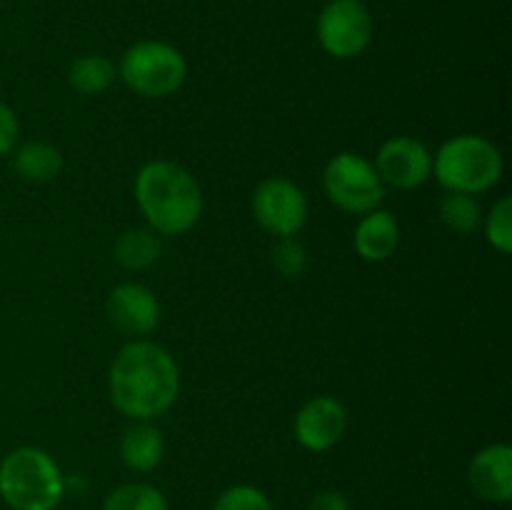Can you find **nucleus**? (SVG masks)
<instances>
[{
  "instance_id": "ddd939ff",
  "label": "nucleus",
  "mask_w": 512,
  "mask_h": 510,
  "mask_svg": "<svg viewBox=\"0 0 512 510\" xmlns=\"http://www.w3.org/2000/svg\"><path fill=\"white\" fill-rule=\"evenodd\" d=\"M400 245V225L390 210L375 208L358 220L353 233V248L365 263H385Z\"/></svg>"
},
{
  "instance_id": "39448f33",
  "label": "nucleus",
  "mask_w": 512,
  "mask_h": 510,
  "mask_svg": "<svg viewBox=\"0 0 512 510\" xmlns=\"http://www.w3.org/2000/svg\"><path fill=\"white\" fill-rule=\"evenodd\" d=\"M118 75L140 98L160 100L183 88L188 63L175 45L163 40H138L120 58Z\"/></svg>"
},
{
  "instance_id": "7ed1b4c3",
  "label": "nucleus",
  "mask_w": 512,
  "mask_h": 510,
  "mask_svg": "<svg viewBox=\"0 0 512 510\" xmlns=\"http://www.w3.org/2000/svg\"><path fill=\"white\" fill-rule=\"evenodd\" d=\"M63 495V473L43 448L20 445L0 460V498L8 508L55 510Z\"/></svg>"
},
{
  "instance_id": "9d476101",
  "label": "nucleus",
  "mask_w": 512,
  "mask_h": 510,
  "mask_svg": "<svg viewBox=\"0 0 512 510\" xmlns=\"http://www.w3.org/2000/svg\"><path fill=\"white\" fill-rule=\"evenodd\" d=\"M105 315L118 333L130 340H140L155 333L163 318V308L148 285L120 283L105 300Z\"/></svg>"
},
{
  "instance_id": "4be33fe9",
  "label": "nucleus",
  "mask_w": 512,
  "mask_h": 510,
  "mask_svg": "<svg viewBox=\"0 0 512 510\" xmlns=\"http://www.w3.org/2000/svg\"><path fill=\"white\" fill-rule=\"evenodd\" d=\"M273 265L283 278H298L308 268V253L298 238H278L273 248Z\"/></svg>"
},
{
  "instance_id": "412c9836",
  "label": "nucleus",
  "mask_w": 512,
  "mask_h": 510,
  "mask_svg": "<svg viewBox=\"0 0 512 510\" xmlns=\"http://www.w3.org/2000/svg\"><path fill=\"white\" fill-rule=\"evenodd\" d=\"M213 510H273V503L260 488L240 483L225 488L213 503Z\"/></svg>"
},
{
  "instance_id": "b1692460",
  "label": "nucleus",
  "mask_w": 512,
  "mask_h": 510,
  "mask_svg": "<svg viewBox=\"0 0 512 510\" xmlns=\"http://www.w3.org/2000/svg\"><path fill=\"white\" fill-rule=\"evenodd\" d=\"M305 510H350V500L338 490H323V493L310 498Z\"/></svg>"
},
{
  "instance_id": "f8f14e48",
  "label": "nucleus",
  "mask_w": 512,
  "mask_h": 510,
  "mask_svg": "<svg viewBox=\"0 0 512 510\" xmlns=\"http://www.w3.org/2000/svg\"><path fill=\"white\" fill-rule=\"evenodd\" d=\"M468 485L480 500L503 505L512 498V448L493 443L480 448L468 463Z\"/></svg>"
},
{
  "instance_id": "4468645a",
  "label": "nucleus",
  "mask_w": 512,
  "mask_h": 510,
  "mask_svg": "<svg viewBox=\"0 0 512 510\" xmlns=\"http://www.w3.org/2000/svg\"><path fill=\"white\" fill-rule=\"evenodd\" d=\"M165 458L163 430L153 420H133L120 438V460L135 473H150Z\"/></svg>"
},
{
  "instance_id": "dca6fc26",
  "label": "nucleus",
  "mask_w": 512,
  "mask_h": 510,
  "mask_svg": "<svg viewBox=\"0 0 512 510\" xmlns=\"http://www.w3.org/2000/svg\"><path fill=\"white\" fill-rule=\"evenodd\" d=\"M113 255L125 270H145L163 255V240L150 228H130L118 235Z\"/></svg>"
},
{
  "instance_id": "6ab92c4d",
  "label": "nucleus",
  "mask_w": 512,
  "mask_h": 510,
  "mask_svg": "<svg viewBox=\"0 0 512 510\" xmlns=\"http://www.w3.org/2000/svg\"><path fill=\"white\" fill-rule=\"evenodd\" d=\"M103 510H168V498L150 483H125L105 495Z\"/></svg>"
},
{
  "instance_id": "423d86ee",
  "label": "nucleus",
  "mask_w": 512,
  "mask_h": 510,
  "mask_svg": "<svg viewBox=\"0 0 512 510\" xmlns=\"http://www.w3.org/2000/svg\"><path fill=\"white\" fill-rule=\"evenodd\" d=\"M323 190L335 208L365 215L380 208L385 185L373 168V160L358 153H338L325 163Z\"/></svg>"
},
{
  "instance_id": "f03ea898",
  "label": "nucleus",
  "mask_w": 512,
  "mask_h": 510,
  "mask_svg": "<svg viewBox=\"0 0 512 510\" xmlns=\"http://www.w3.org/2000/svg\"><path fill=\"white\" fill-rule=\"evenodd\" d=\"M135 203L158 235L178 238L193 230L203 215V190L188 168L173 160H150L133 183Z\"/></svg>"
},
{
  "instance_id": "f257e3e1",
  "label": "nucleus",
  "mask_w": 512,
  "mask_h": 510,
  "mask_svg": "<svg viewBox=\"0 0 512 510\" xmlns=\"http://www.w3.org/2000/svg\"><path fill=\"white\" fill-rule=\"evenodd\" d=\"M110 403L128 420H155L180 395V368L163 345L130 340L115 353L108 370Z\"/></svg>"
},
{
  "instance_id": "20e7f679",
  "label": "nucleus",
  "mask_w": 512,
  "mask_h": 510,
  "mask_svg": "<svg viewBox=\"0 0 512 510\" xmlns=\"http://www.w3.org/2000/svg\"><path fill=\"white\" fill-rule=\"evenodd\" d=\"M503 168L498 145L475 133L453 135L433 155V175L445 193H488L500 183Z\"/></svg>"
},
{
  "instance_id": "aec40b11",
  "label": "nucleus",
  "mask_w": 512,
  "mask_h": 510,
  "mask_svg": "<svg viewBox=\"0 0 512 510\" xmlns=\"http://www.w3.org/2000/svg\"><path fill=\"white\" fill-rule=\"evenodd\" d=\"M483 230L485 240L493 245V250H498L500 255L512 253V198L503 195L500 200H495L493 208L488 213H483Z\"/></svg>"
},
{
  "instance_id": "a211bd4d",
  "label": "nucleus",
  "mask_w": 512,
  "mask_h": 510,
  "mask_svg": "<svg viewBox=\"0 0 512 510\" xmlns=\"http://www.w3.org/2000/svg\"><path fill=\"white\" fill-rule=\"evenodd\" d=\"M438 218L450 233L473 235L483 225V208L475 195L445 193L438 203Z\"/></svg>"
},
{
  "instance_id": "0eeeda50",
  "label": "nucleus",
  "mask_w": 512,
  "mask_h": 510,
  "mask_svg": "<svg viewBox=\"0 0 512 510\" xmlns=\"http://www.w3.org/2000/svg\"><path fill=\"white\" fill-rule=\"evenodd\" d=\"M250 210H253L255 223L265 233L275 238H293L308 223L310 205L298 183L273 175V178L260 180L258 188L253 190Z\"/></svg>"
},
{
  "instance_id": "2eb2a0df",
  "label": "nucleus",
  "mask_w": 512,
  "mask_h": 510,
  "mask_svg": "<svg viewBox=\"0 0 512 510\" xmlns=\"http://www.w3.org/2000/svg\"><path fill=\"white\" fill-rule=\"evenodd\" d=\"M13 168L28 183H50L63 170V153L50 143L30 140L13 153Z\"/></svg>"
},
{
  "instance_id": "6e6552de",
  "label": "nucleus",
  "mask_w": 512,
  "mask_h": 510,
  "mask_svg": "<svg viewBox=\"0 0 512 510\" xmlns=\"http://www.w3.org/2000/svg\"><path fill=\"white\" fill-rule=\"evenodd\" d=\"M320 48L338 60L358 58L373 40V15L363 0H330L315 23Z\"/></svg>"
},
{
  "instance_id": "9b49d317",
  "label": "nucleus",
  "mask_w": 512,
  "mask_h": 510,
  "mask_svg": "<svg viewBox=\"0 0 512 510\" xmlns=\"http://www.w3.org/2000/svg\"><path fill=\"white\" fill-rule=\"evenodd\" d=\"M348 430V410L333 395L308 400L293 418V435L300 448L325 453L343 440Z\"/></svg>"
},
{
  "instance_id": "1a4fd4ad",
  "label": "nucleus",
  "mask_w": 512,
  "mask_h": 510,
  "mask_svg": "<svg viewBox=\"0 0 512 510\" xmlns=\"http://www.w3.org/2000/svg\"><path fill=\"white\" fill-rule=\"evenodd\" d=\"M373 168L385 188L415 190L433 178V153L413 135H393L378 148Z\"/></svg>"
},
{
  "instance_id": "f3484780",
  "label": "nucleus",
  "mask_w": 512,
  "mask_h": 510,
  "mask_svg": "<svg viewBox=\"0 0 512 510\" xmlns=\"http://www.w3.org/2000/svg\"><path fill=\"white\" fill-rule=\"evenodd\" d=\"M115 75H118V68L113 60L100 53H88L70 63L68 83L80 95H100L113 85Z\"/></svg>"
},
{
  "instance_id": "5701e85b",
  "label": "nucleus",
  "mask_w": 512,
  "mask_h": 510,
  "mask_svg": "<svg viewBox=\"0 0 512 510\" xmlns=\"http://www.w3.org/2000/svg\"><path fill=\"white\" fill-rule=\"evenodd\" d=\"M18 135H20L18 115H15V110L10 108L8 103L0 100V155L13 153L15 143H18Z\"/></svg>"
}]
</instances>
